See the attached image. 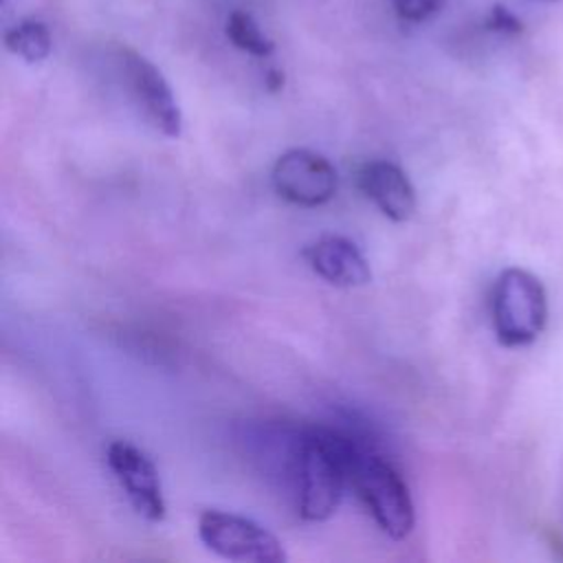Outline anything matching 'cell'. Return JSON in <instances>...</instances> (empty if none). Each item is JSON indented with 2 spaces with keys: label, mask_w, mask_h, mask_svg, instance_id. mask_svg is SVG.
Masks as SVG:
<instances>
[{
  "label": "cell",
  "mask_w": 563,
  "mask_h": 563,
  "mask_svg": "<svg viewBox=\"0 0 563 563\" xmlns=\"http://www.w3.org/2000/svg\"><path fill=\"white\" fill-rule=\"evenodd\" d=\"M4 46L24 62L37 64L51 55L53 40L44 22L29 18L4 31Z\"/></svg>",
  "instance_id": "9"
},
{
  "label": "cell",
  "mask_w": 563,
  "mask_h": 563,
  "mask_svg": "<svg viewBox=\"0 0 563 563\" xmlns=\"http://www.w3.org/2000/svg\"><path fill=\"white\" fill-rule=\"evenodd\" d=\"M271 183L279 198L299 207H319L334 198L339 176L323 154L292 147L275 161Z\"/></svg>",
  "instance_id": "5"
},
{
  "label": "cell",
  "mask_w": 563,
  "mask_h": 563,
  "mask_svg": "<svg viewBox=\"0 0 563 563\" xmlns=\"http://www.w3.org/2000/svg\"><path fill=\"white\" fill-rule=\"evenodd\" d=\"M490 321L506 347H523L539 339L548 323V292L541 279L519 266L504 268L490 292Z\"/></svg>",
  "instance_id": "2"
},
{
  "label": "cell",
  "mask_w": 563,
  "mask_h": 563,
  "mask_svg": "<svg viewBox=\"0 0 563 563\" xmlns=\"http://www.w3.org/2000/svg\"><path fill=\"white\" fill-rule=\"evenodd\" d=\"M484 24H486L488 31H495V33H501V35H519L523 31L521 20L510 9H506L504 4H493Z\"/></svg>",
  "instance_id": "11"
},
{
  "label": "cell",
  "mask_w": 563,
  "mask_h": 563,
  "mask_svg": "<svg viewBox=\"0 0 563 563\" xmlns=\"http://www.w3.org/2000/svg\"><path fill=\"white\" fill-rule=\"evenodd\" d=\"M303 260L312 273L339 288H358L372 282L369 262L345 235H321L303 249Z\"/></svg>",
  "instance_id": "7"
},
{
  "label": "cell",
  "mask_w": 563,
  "mask_h": 563,
  "mask_svg": "<svg viewBox=\"0 0 563 563\" xmlns=\"http://www.w3.org/2000/svg\"><path fill=\"white\" fill-rule=\"evenodd\" d=\"M444 0H391L396 13L407 22H422L440 11Z\"/></svg>",
  "instance_id": "12"
},
{
  "label": "cell",
  "mask_w": 563,
  "mask_h": 563,
  "mask_svg": "<svg viewBox=\"0 0 563 563\" xmlns=\"http://www.w3.org/2000/svg\"><path fill=\"white\" fill-rule=\"evenodd\" d=\"M264 86L271 90V92H279L284 88V70L279 68H268L264 73Z\"/></svg>",
  "instance_id": "13"
},
{
  "label": "cell",
  "mask_w": 563,
  "mask_h": 563,
  "mask_svg": "<svg viewBox=\"0 0 563 563\" xmlns=\"http://www.w3.org/2000/svg\"><path fill=\"white\" fill-rule=\"evenodd\" d=\"M117 62L123 84L147 123L163 136L178 139L183 132V112L165 75L145 55L128 46H119Z\"/></svg>",
  "instance_id": "4"
},
{
  "label": "cell",
  "mask_w": 563,
  "mask_h": 563,
  "mask_svg": "<svg viewBox=\"0 0 563 563\" xmlns=\"http://www.w3.org/2000/svg\"><path fill=\"white\" fill-rule=\"evenodd\" d=\"M358 189L367 200L376 205V209L394 220L407 222L416 211V189L409 176L391 161H367L358 167L356 174Z\"/></svg>",
  "instance_id": "8"
},
{
  "label": "cell",
  "mask_w": 563,
  "mask_h": 563,
  "mask_svg": "<svg viewBox=\"0 0 563 563\" xmlns=\"http://www.w3.org/2000/svg\"><path fill=\"white\" fill-rule=\"evenodd\" d=\"M227 37L235 48L255 57H268L275 51V42L260 29L255 18L242 9L231 11L227 18Z\"/></svg>",
  "instance_id": "10"
},
{
  "label": "cell",
  "mask_w": 563,
  "mask_h": 563,
  "mask_svg": "<svg viewBox=\"0 0 563 563\" xmlns=\"http://www.w3.org/2000/svg\"><path fill=\"white\" fill-rule=\"evenodd\" d=\"M106 462L132 508L147 521H163L167 506L152 457L128 440H112L106 446Z\"/></svg>",
  "instance_id": "6"
},
{
  "label": "cell",
  "mask_w": 563,
  "mask_h": 563,
  "mask_svg": "<svg viewBox=\"0 0 563 563\" xmlns=\"http://www.w3.org/2000/svg\"><path fill=\"white\" fill-rule=\"evenodd\" d=\"M198 537L207 550L240 563H284L286 550L282 541L257 521L209 508L198 517Z\"/></svg>",
  "instance_id": "3"
},
{
  "label": "cell",
  "mask_w": 563,
  "mask_h": 563,
  "mask_svg": "<svg viewBox=\"0 0 563 563\" xmlns=\"http://www.w3.org/2000/svg\"><path fill=\"white\" fill-rule=\"evenodd\" d=\"M350 482L380 532L394 541L409 537L416 523L413 499L402 473L391 460L372 446L363 449L352 462Z\"/></svg>",
  "instance_id": "1"
}]
</instances>
